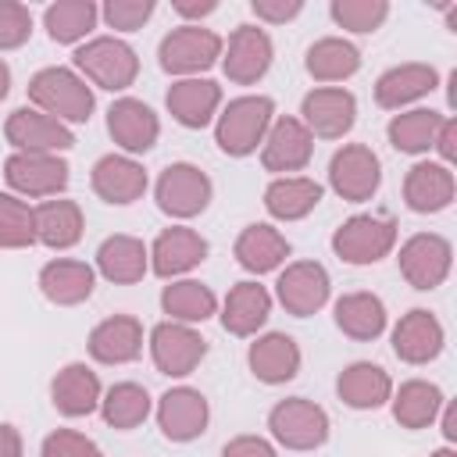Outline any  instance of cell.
<instances>
[{"label":"cell","mask_w":457,"mask_h":457,"mask_svg":"<svg viewBox=\"0 0 457 457\" xmlns=\"http://www.w3.org/2000/svg\"><path fill=\"white\" fill-rule=\"evenodd\" d=\"M29 104L64 125H79V121H89L96 96H93V86L75 68L50 64L29 79Z\"/></svg>","instance_id":"1"},{"label":"cell","mask_w":457,"mask_h":457,"mask_svg":"<svg viewBox=\"0 0 457 457\" xmlns=\"http://www.w3.org/2000/svg\"><path fill=\"white\" fill-rule=\"evenodd\" d=\"M271 121H275V100L271 96H264V93L236 96L214 118V143L228 157H250L264 143Z\"/></svg>","instance_id":"2"},{"label":"cell","mask_w":457,"mask_h":457,"mask_svg":"<svg viewBox=\"0 0 457 457\" xmlns=\"http://www.w3.org/2000/svg\"><path fill=\"white\" fill-rule=\"evenodd\" d=\"M75 71L107 93H121L136 82L139 75V57L136 50L118 39V36H93L75 50Z\"/></svg>","instance_id":"3"},{"label":"cell","mask_w":457,"mask_h":457,"mask_svg":"<svg viewBox=\"0 0 457 457\" xmlns=\"http://www.w3.org/2000/svg\"><path fill=\"white\" fill-rule=\"evenodd\" d=\"M221 46H225V39L214 32V29H207V25H179V29H171L164 39H161V46H157V61H161V68L168 71V75H179V79H200L207 68H214L218 61H221Z\"/></svg>","instance_id":"4"},{"label":"cell","mask_w":457,"mask_h":457,"mask_svg":"<svg viewBox=\"0 0 457 457\" xmlns=\"http://www.w3.org/2000/svg\"><path fill=\"white\" fill-rule=\"evenodd\" d=\"M328 414L307 396H286L268 411V432L286 450H318L328 439Z\"/></svg>","instance_id":"5"},{"label":"cell","mask_w":457,"mask_h":457,"mask_svg":"<svg viewBox=\"0 0 457 457\" xmlns=\"http://www.w3.org/2000/svg\"><path fill=\"white\" fill-rule=\"evenodd\" d=\"M396 246V221L389 214H353L332 232V250L346 264H375Z\"/></svg>","instance_id":"6"},{"label":"cell","mask_w":457,"mask_h":457,"mask_svg":"<svg viewBox=\"0 0 457 457\" xmlns=\"http://www.w3.org/2000/svg\"><path fill=\"white\" fill-rule=\"evenodd\" d=\"M211 193H214V186H211L207 171H200V168L189 164V161L168 164V168L157 175V186H154L157 207H161L168 218H179V221L204 214L207 204H211Z\"/></svg>","instance_id":"7"},{"label":"cell","mask_w":457,"mask_h":457,"mask_svg":"<svg viewBox=\"0 0 457 457\" xmlns=\"http://www.w3.org/2000/svg\"><path fill=\"white\" fill-rule=\"evenodd\" d=\"M150 357H154V368L161 375L186 378L207 357V339L196 332V325L161 321V325L150 328Z\"/></svg>","instance_id":"8"},{"label":"cell","mask_w":457,"mask_h":457,"mask_svg":"<svg viewBox=\"0 0 457 457\" xmlns=\"http://www.w3.org/2000/svg\"><path fill=\"white\" fill-rule=\"evenodd\" d=\"M328 186L346 204H364L382 186V164L371 146L364 143H343L328 161Z\"/></svg>","instance_id":"9"},{"label":"cell","mask_w":457,"mask_h":457,"mask_svg":"<svg viewBox=\"0 0 457 457\" xmlns=\"http://www.w3.org/2000/svg\"><path fill=\"white\" fill-rule=\"evenodd\" d=\"M396 264H400V275H403L414 289L428 293V289H439V286L446 282V275H450V268H453V246H450V239L439 236V232H414V236L400 246Z\"/></svg>","instance_id":"10"},{"label":"cell","mask_w":457,"mask_h":457,"mask_svg":"<svg viewBox=\"0 0 457 457\" xmlns=\"http://www.w3.org/2000/svg\"><path fill=\"white\" fill-rule=\"evenodd\" d=\"M4 179L14 196H57L68 189L71 168L61 154H25L14 150L4 161Z\"/></svg>","instance_id":"11"},{"label":"cell","mask_w":457,"mask_h":457,"mask_svg":"<svg viewBox=\"0 0 457 457\" xmlns=\"http://www.w3.org/2000/svg\"><path fill=\"white\" fill-rule=\"evenodd\" d=\"M271 61H275V46H271V36L261 25H239V29H232L228 43L221 46V71L236 86L261 82L268 75Z\"/></svg>","instance_id":"12"},{"label":"cell","mask_w":457,"mask_h":457,"mask_svg":"<svg viewBox=\"0 0 457 457\" xmlns=\"http://www.w3.org/2000/svg\"><path fill=\"white\" fill-rule=\"evenodd\" d=\"M328 293H332V278L318 261H293L278 271V282H275V296L293 318L318 314L328 303Z\"/></svg>","instance_id":"13"},{"label":"cell","mask_w":457,"mask_h":457,"mask_svg":"<svg viewBox=\"0 0 457 457\" xmlns=\"http://www.w3.org/2000/svg\"><path fill=\"white\" fill-rule=\"evenodd\" d=\"M300 121L318 139H343L357 121V96L343 86H318L303 96Z\"/></svg>","instance_id":"14"},{"label":"cell","mask_w":457,"mask_h":457,"mask_svg":"<svg viewBox=\"0 0 457 457\" xmlns=\"http://www.w3.org/2000/svg\"><path fill=\"white\" fill-rule=\"evenodd\" d=\"M311 154H314V136L303 129L300 118L293 114H282L271 121L264 143H261V164L264 171H271L275 179L278 175H296L311 164Z\"/></svg>","instance_id":"15"},{"label":"cell","mask_w":457,"mask_h":457,"mask_svg":"<svg viewBox=\"0 0 457 457\" xmlns=\"http://www.w3.org/2000/svg\"><path fill=\"white\" fill-rule=\"evenodd\" d=\"M211 421V403L200 389L193 386H171L157 400V428L171 443H193L207 432Z\"/></svg>","instance_id":"16"},{"label":"cell","mask_w":457,"mask_h":457,"mask_svg":"<svg viewBox=\"0 0 457 457\" xmlns=\"http://www.w3.org/2000/svg\"><path fill=\"white\" fill-rule=\"evenodd\" d=\"M4 139L14 146V150H25V154H61V150H71L75 146V136L64 121L36 111V107H18L7 114L4 121Z\"/></svg>","instance_id":"17"},{"label":"cell","mask_w":457,"mask_h":457,"mask_svg":"<svg viewBox=\"0 0 457 457\" xmlns=\"http://www.w3.org/2000/svg\"><path fill=\"white\" fill-rule=\"evenodd\" d=\"M207 239L189 225H171L150 243V271L157 278H182L207 261Z\"/></svg>","instance_id":"18"},{"label":"cell","mask_w":457,"mask_h":457,"mask_svg":"<svg viewBox=\"0 0 457 457\" xmlns=\"http://www.w3.org/2000/svg\"><path fill=\"white\" fill-rule=\"evenodd\" d=\"M107 132H111L114 146H121L129 157L146 154V150H154V143L161 136V118L154 114L150 104H143L136 96H118L107 107Z\"/></svg>","instance_id":"19"},{"label":"cell","mask_w":457,"mask_h":457,"mask_svg":"<svg viewBox=\"0 0 457 457\" xmlns=\"http://www.w3.org/2000/svg\"><path fill=\"white\" fill-rule=\"evenodd\" d=\"M443 346H446V328L425 307H411L393 325V353L403 364H428L443 353Z\"/></svg>","instance_id":"20"},{"label":"cell","mask_w":457,"mask_h":457,"mask_svg":"<svg viewBox=\"0 0 457 457\" xmlns=\"http://www.w3.org/2000/svg\"><path fill=\"white\" fill-rule=\"evenodd\" d=\"M93 193L104 200V204H114V207H125V204H136L150 179H146V168L129 157V154H104L96 164H93Z\"/></svg>","instance_id":"21"},{"label":"cell","mask_w":457,"mask_h":457,"mask_svg":"<svg viewBox=\"0 0 457 457\" xmlns=\"http://www.w3.org/2000/svg\"><path fill=\"white\" fill-rule=\"evenodd\" d=\"M439 86V71L425 61H407V64H393L375 79V104L386 111H403L411 104H418L421 96H428Z\"/></svg>","instance_id":"22"},{"label":"cell","mask_w":457,"mask_h":457,"mask_svg":"<svg viewBox=\"0 0 457 457\" xmlns=\"http://www.w3.org/2000/svg\"><path fill=\"white\" fill-rule=\"evenodd\" d=\"M168 114L182 125V129H204L218 118L221 107V86L214 79H175L164 93Z\"/></svg>","instance_id":"23"},{"label":"cell","mask_w":457,"mask_h":457,"mask_svg":"<svg viewBox=\"0 0 457 457\" xmlns=\"http://www.w3.org/2000/svg\"><path fill=\"white\" fill-rule=\"evenodd\" d=\"M86 346L96 364H129L143 353V321L136 314H111L93 325Z\"/></svg>","instance_id":"24"},{"label":"cell","mask_w":457,"mask_h":457,"mask_svg":"<svg viewBox=\"0 0 457 457\" xmlns=\"http://www.w3.org/2000/svg\"><path fill=\"white\" fill-rule=\"evenodd\" d=\"M457 179L439 161H418L403 179V204L414 214H439L453 204Z\"/></svg>","instance_id":"25"},{"label":"cell","mask_w":457,"mask_h":457,"mask_svg":"<svg viewBox=\"0 0 457 457\" xmlns=\"http://www.w3.org/2000/svg\"><path fill=\"white\" fill-rule=\"evenodd\" d=\"M100 396H104L100 375L82 361L64 364L50 382V400H54L57 414H64V418H86V414L100 411Z\"/></svg>","instance_id":"26"},{"label":"cell","mask_w":457,"mask_h":457,"mask_svg":"<svg viewBox=\"0 0 457 457\" xmlns=\"http://www.w3.org/2000/svg\"><path fill=\"white\" fill-rule=\"evenodd\" d=\"M96 271L75 257H54L39 268V293L57 307H79L93 296Z\"/></svg>","instance_id":"27"},{"label":"cell","mask_w":457,"mask_h":457,"mask_svg":"<svg viewBox=\"0 0 457 457\" xmlns=\"http://www.w3.org/2000/svg\"><path fill=\"white\" fill-rule=\"evenodd\" d=\"M246 364H250V371H253L257 382L282 386V382L296 378V371H300V346L286 332H264V336H257L250 343Z\"/></svg>","instance_id":"28"},{"label":"cell","mask_w":457,"mask_h":457,"mask_svg":"<svg viewBox=\"0 0 457 457\" xmlns=\"http://www.w3.org/2000/svg\"><path fill=\"white\" fill-rule=\"evenodd\" d=\"M289 250H293L289 239H286L275 225H268V221H253V225H246V228L236 236V246H232L239 268L250 271V275L278 271V268L286 264Z\"/></svg>","instance_id":"29"},{"label":"cell","mask_w":457,"mask_h":457,"mask_svg":"<svg viewBox=\"0 0 457 457\" xmlns=\"http://www.w3.org/2000/svg\"><path fill=\"white\" fill-rule=\"evenodd\" d=\"M336 393L346 407L353 411H378L389 403L393 396V378L382 364H371V361H353L339 371L336 378Z\"/></svg>","instance_id":"30"},{"label":"cell","mask_w":457,"mask_h":457,"mask_svg":"<svg viewBox=\"0 0 457 457\" xmlns=\"http://www.w3.org/2000/svg\"><path fill=\"white\" fill-rule=\"evenodd\" d=\"M96 271L114 286H132L150 271V246L136 236L114 232L96 246Z\"/></svg>","instance_id":"31"},{"label":"cell","mask_w":457,"mask_h":457,"mask_svg":"<svg viewBox=\"0 0 457 457\" xmlns=\"http://www.w3.org/2000/svg\"><path fill=\"white\" fill-rule=\"evenodd\" d=\"M332 321L343 336L357 339V343H371L386 332V303L382 296L368 293V289H357V293H343L336 303H332Z\"/></svg>","instance_id":"32"},{"label":"cell","mask_w":457,"mask_h":457,"mask_svg":"<svg viewBox=\"0 0 457 457\" xmlns=\"http://www.w3.org/2000/svg\"><path fill=\"white\" fill-rule=\"evenodd\" d=\"M268 318H271V293L261 282L246 278V282H236L228 289V296L221 303V325H225V332L246 339V336H257Z\"/></svg>","instance_id":"33"},{"label":"cell","mask_w":457,"mask_h":457,"mask_svg":"<svg viewBox=\"0 0 457 457\" xmlns=\"http://www.w3.org/2000/svg\"><path fill=\"white\" fill-rule=\"evenodd\" d=\"M321 182L307 175H278L264 189V211L275 221H300L321 204Z\"/></svg>","instance_id":"34"},{"label":"cell","mask_w":457,"mask_h":457,"mask_svg":"<svg viewBox=\"0 0 457 457\" xmlns=\"http://www.w3.org/2000/svg\"><path fill=\"white\" fill-rule=\"evenodd\" d=\"M389 403H393L396 425L418 432V428H428V425L439 418L446 396H443V389H439L436 382H428V378H407L400 389H393Z\"/></svg>","instance_id":"35"},{"label":"cell","mask_w":457,"mask_h":457,"mask_svg":"<svg viewBox=\"0 0 457 457\" xmlns=\"http://www.w3.org/2000/svg\"><path fill=\"white\" fill-rule=\"evenodd\" d=\"M86 218L75 200H43L36 207V243L50 250H71L82 239Z\"/></svg>","instance_id":"36"},{"label":"cell","mask_w":457,"mask_h":457,"mask_svg":"<svg viewBox=\"0 0 457 457\" xmlns=\"http://www.w3.org/2000/svg\"><path fill=\"white\" fill-rule=\"evenodd\" d=\"M161 307L168 314V321H182V325H200L218 311V296L207 282L200 278H171L161 289Z\"/></svg>","instance_id":"37"},{"label":"cell","mask_w":457,"mask_h":457,"mask_svg":"<svg viewBox=\"0 0 457 457\" xmlns=\"http://www.w3.org/2000/svg\"><path fill=\"white\" fill-rule=\"evenodd\" d=\"M303 68L314 82H346L361 68V50L343 36H325L307 46Z\"/></svg>","instance_id":"38"},{"label":"cell","mask_w":457,"mask_h":457,"mask_svg":"<svg viewBox=\"0 0 457 457\" xmlns=\"http://www.w3.org/2000/svg\"><path fill=\"white\" fill-rule=\"evenodd\" d=\"M443 118L446 114H439L432 107H411V111H400L389 118L386 136H389L393 150H400V154H428Z\"/></svg>","instance_id":"39"},{"label":"cell","mask_w":457,"mask_h":457,"mask_svg":"<svg viewBox=\"0 0 457 457\" xmlns=\"http://www.w3.org/2000/svg\"><path fill=\"white\" fill-rule=\"evenodd\" d=\"M154 411V400L150 393L139 386V382H114L104 396H100V414L111 428L118 432H129V428H139Z\"/></svg>","instance_id":"40"},{"label":"cell","mask_w":457,"mask_h":457,"mask_svg":"<svg viewBox=\"0 0 457 457\" xmlns=\"http://www.w3.org/2000/svg\"><path fill=\"white\" fill-rule=\"evenodd\" d=\"M100 7L93 0H57L43 11V29L54 43H79L96 29Z\"/></svg>","instance_id":"41"},{"label":"cell","mask_w":457,"mask_h":457,"mask_svg":"<svg viewBox=\"0 0 457 457\" xmlns=\"http://www.w3.org/2000/svg\"><path fill=\"white\" fill-rule=\"evenodd\" d=\"M36 243V207L14 193H0V250H25Z\"/></svg>","instance_id":"42"},{"label":"cell","mask_w":457,"mask_h":457,"mask_svg":"<svg viewBox=\"0 0 457 457\" xmlns=\"http://www.w3.org/2000/svg\"><path fill=\"white\" fill-rule=\"evenodd\" d=\"M328 14L339 29L364 36V32L382 29V21L389 18V4L386 0H332Z\"/></svg>","instance_id":"43"},{"label":"cell","mask_w":457,"mask_h":457,"mask_svg":"<svg viewBox=\"0 0 457 457\" xmlns=\"http://www.w3.org/2000/svg\"><path fill=\"white\" fill-rule=\"evenodd\" d=\"M150 14H154V0H107L100 7V18L114 32H136L150 21Z\"/></svg>","instance_id":"44"},{"label":"cell","mask_w":457,"mask_h":457,"mask_svg":"<svg viewBox=\"0 0 457 457\" xmlns=\"http://www.w3.org/2000/svg\"><path fill=\"white\" fill-rule=\"evenodd\" d=\"M32 36V11L18 0H0V50H18Z\"/></svg>","instance_id":"45"},{"label":"cell","mask_w":457,"mask_h":457,"mask_svg":"<svg viewBox=\"0 0 457 457\" xmlns=\"http://www.w3.org/2000/svg\"><path fill=\"white\" fill-rule=\"evenodd\" d=\"M39 457H104L100 446L86 436V432H75V428H54L43 446H39Z\"/></svg>","instance_id":"46"},{"label":"cell","mask_w":457,"mask_h":457,"mask_svg":"<svg viewBox=\"0 0 457 457\" xmlns=\"http://www.w3.org/2000/svg\"><path fill=\"white\" fill-rule=\"evenodd\" d=\"M250 11L257 14V21L286 25L303 11V0H250Z\"/></svg>","instance_id":"47"},{"label":"cell","mask_w":457,"mask_h":457,"mask_svg":"<svg viewBox=\"0 0 457 457\" xmlns=\"http://www.w3.org/2000/svg\"><path fill=\"white\" fill-rule=\"evenodd\" d=\"M221 457H278V450L264 436H236L221 446Z\"/></svg>","instance_id":"48"},{"label":"cell","mask_w":457,"mask_h":457,"mask_svg":"<svg viewBox=\"0 0 457 457\" xmlns=\"http://www.w3.org/2000/svg\"><path fill=\"white\" fill-rule=\"evenodd\" d=\"M432 150L439 154V164H446V168L453 164V157H457V118H443V125L432 139Z\"/></svg>","instance_id":"49"},{"label":"cell","mask_w":457,"mask_h":457,"mask_svg":"<svg viewBox=\"0 0 457 457\" xmlns=\"http://www.w3.org/2000/svg\"><path fill=\"white\" fill-rule=\"evenodd\" d=\"M171 11L179 18H186V25H196V18H207L218 11V0H175Z\"/></svg>","instance_id":"50"},{"label":"cell","mask_w":457,"mask_h":457,"mask_svg":"<svg viewBox=\"0 0 457 457\" xmlns=\"http://www.w3.org/2000/svg\"><path fill=\"white\" fill-rule=\"evenodd\" d=\"M25 446H21V432L7 421H0V457H21Z\"/></svg>","instance_id":"51"},{"label":"cell","mask_w":457,"mask_h":457,"mask_svg":"<svg viewBox=\"0 0 457 457\" xmlns=\"http://www.w3.org/2000/svg\"><path fill=\"white\" fill-rule=\"evenodd\" d=\"M439 418H443V436H446V443H457V407H453V403H443Z\"/></svg>","instance_id":"52"},{"label":"cell","mask_w":457,"mask_h":457,"mask_svg":"<svg viewBox=\"0 0 457 457\" xmlns=\"http://www.w3.org/2000/svg\"><path fill=\"white\" fill-rule=\"evenodd\" d=\"M11 93V64L0 57V100Z\"/></svg>","instance_id":"53"},{"label":"cell","mask_w":457,"mask_h":457,"mask_svg":"<svg viewBox=\"0 0 457 457\" xmlns=\"http://www.w3.org/2000/svg\"><path fill=\"white\" fill-rule=\"evenodd\" d=\"M428 457H457V450H453V446H439V450H432Z\"/></svg>","instance_id":"54"}]
</instances>
